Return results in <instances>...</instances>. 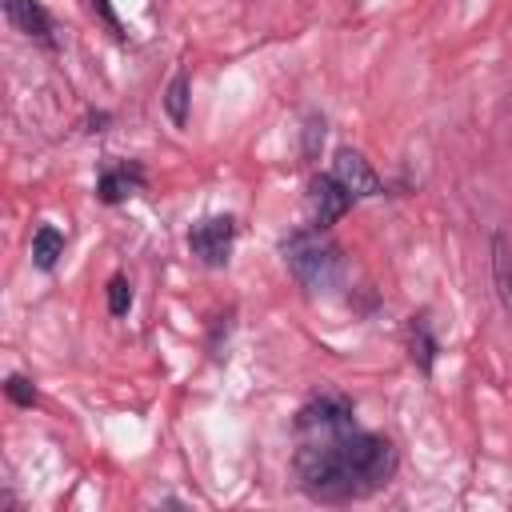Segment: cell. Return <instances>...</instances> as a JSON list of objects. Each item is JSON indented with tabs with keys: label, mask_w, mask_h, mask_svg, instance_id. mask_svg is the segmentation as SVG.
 <instances>
[{
	"label": "cell",
	"mask_w": 512,
	"mask_h": 512,
	"mask_svg": "<svg viewBox=\"0 0 512 512\" xmlns=\"http://www.w3.org/2000/svg\"><path fill=\"white\" fill-rule=\"evenodd\" d=\"M396 448L388 436L376 432H336L304 440L296 452V476L300 488L312 500L344 504L380 492L396 476Z\"/></svg>",
	"instance_id": "cell-1"
},
{
	"label": "cell",
	"mask_w": 512,
	"mask_h": 512,
	"mask_svg": "<svg viewBox=\"0 0 512 512\" xmlns=\"http://www.w3.org/2000/svg\"><path fill=\"white\" fill-rule=\"evenodd\" d=\"M280 252H284V260H288L292 276H296L304 288H312V292L332 288L336 276H340V248H336L328 236H320V232H292V236L280 244Z\"/></svg>",
	"instance_id": "cell-2"
},
{
	"label": "cell",
	"mask_w": 512,
	"mask_h": 512,
	"mask_svg": "<svg viewBox=\"0 0 512 512\" xmlns=\"http://www.w3.org/2000/svg\"><path fill=\"white\" fill-rule=\"evenodd\" d=\"M296 428H300L308 440L348 432V428H352V400H348V396H340V392H324V396H316L312 404H304V408H300Z\"/></svg>",
	"instance_id": "cell-3"
},
{
	"label": "cell",
	"mask_w": 512,
	"mask_h": 512,
	"mask_svg": "<svg viewBox=\"0 0 512 512\" xmlns=\"http://www.w3.org/2000/svg\"><path fill=\"white\" fill-rule=\"evenodd\" d=\"M232 236H236V224L228 216H208L200 220L192 232H188V248L200 264L208 268H220L228 264V252H232Z\"/></svg>",
	"instance_id": "cell-4"
},
{
	"label": "cell",
	"mask_w": 512,
	"mask_h": 512,
	"mask_svg": "<svg viewBox=\"0 0 512 512\" xmlns=\"http://www.w3.org/2000/svg\"><path fill=\"white\" fill-rule=\"evenodd\" d=\"M312 216H316V228H328V224H336L348 208H352V192L336 180V176H316L312 180Z\"/></svg>",
	"instance_id": "cell-5"
},
{
	"label": "cell",
	"mask_w": 512,
	"mask_h": 512,
	"mask_svg": "<svg viewBox=\"0 0 512 512\" xmlns=\"http://www.w3.org/2000/svg\"><path fill=\"white\" fill-rule=\"evenodd\" d=\"M332 176L360 200V196H380L384 192V184H380V176L368 168V160L360 156V152H352V148H340L336 152V168H332Z\"/></svg>",
	"instance_id": "cell-6"
},
{
	"label": "cell",
	"mask_w": 512,
	"mask_h": 512,
	"mask_svg": "<svg viewBox=\"0 0 512 512\" xmlns=\"http://www.w3.org/2000/svg\"><path fill=\"white\" fill-rule=\"evenodd\" d=\"M4 16H8V24H12L16 32H24L28 40H36V44H44V48L56 44V40H52V16H48L36 0H4Z\"/></svg>",
	"instance_id": "cell-7"
},
{
	"label": "cell",
	"mask_w": 512,
	"mask_h": 512,
	"mask_svg": "<svg viewBox=\"0 0 512 512\" xmlns=\"http://www.w3.org/2000/svg\"><path fill=\"white\" fill-rule=\"evenodd\" d=\"M140 188H144V172H140L136 164L104 168V172H100V184H96V192H100L104 204H120V200H128V196L140 192Z\"/></svg>",
	"instance_id": "cell-8"
},
{
	"label": "cell",
	"mask_w": 512,
	"mask_h": 512,
	"mask_svg": "<svg viewBox=\"0 0 512 512\" xmlns=\"http://www.w3.org/2000/svg\"><path fill=\"white\" fill-rule=\"evenodd\" d=\"M492 284H496L500 308L512 316V248L504 236H492Z\"/></svg>",
	"instance_id": "cell-9"
},
{
	"label": "cell",
	"mask_w": 512,
	"mask_h": 512,
	"mask_svg": "<svg viewBox=\"0 0 512 512\" xmlns=\"http://www.w3.org/2000/svg\"><path fill=\"white\" fill-rule=\"evenodd\" d=\"M60 256H64V236H60L52 224L36 228V236H32V264L48 272V268H52Z\"/></svg>",
	"instance_id": "cell-10"
},
{
	"label": "cell",
	"mask_w": 512,
	"mask_h": 512,
	"mask_svg": "<svg viewBox=\"0 0 512 512\" xmlns=\"http://www.w3.org/2000/svg\"><path fill=\"white\" fill-rule=\"evenodd\" d=\"M164 112H168V120H172L176 128L188 120V76H184V72L172 76V84H168V92H164Z\"/></svg>",
	"instance_id": "cell-11"
},
{
	"label": "cell",
	"mask_w": 512,
	"mask_h": 512,
	"mask_svg": "<svg viewBox=\"0 0 512 512\" xmlns=\"http://www.w3.org/2000/svg\"><path fill=\"white\" fill-rule=\"evenodd\" d=\"M432 356H436V340L428 332V320H412V360L428 372L432 368Z\"/></svg>",
	"instance_id": "cell-12"
},
{
	"label": "cell",
	"mask_w": 512,
	"mask_h": 512,
	"mask_svg": "<svg viewBox=\"0 0 512 512\" xmlns=\"http://www.w3.org/2000/svg\"><path fill=\"white\" fill-rule=\"evenodd\" d=\"M128 308H132V284L124 276H112L108 280V312L112 316H124Z\"/></svg>",
	"instance_id": "cell-13"
},
{
	"label": "cell",
	"mask_w": 512,
	"mask_h": 512,
	"mask_svg": "<svg viewBox=\"0 0 512 512\" xmlns=\"http://www.w3.org/2000/svg\"><path fill=\"white\" fill-rule=\"evenodd\" d=\"M4 392H8V400H12V404H20V408H32V404H36V388H32L24 376H8Z\"/></svg>",
	"instance_id": "cell-14"
},
{
	"label": "cell",
	"mask_w": 512,
	"mask_h": 512,
	"mask_svg": "<svg viewBox=\"0 0 512 512\" xmlns=\"http://www.w3.org/2000/svg\"><path fill=\"white\" fill-rule=\"evenodd\" d=\"M92 8H96L104 20H108V28H112L116 36H124V32H120V20H116V12H112V4H108V0H92Z\"/></svg>",
	"instance_id": "cell-15"
}]
</instances>
